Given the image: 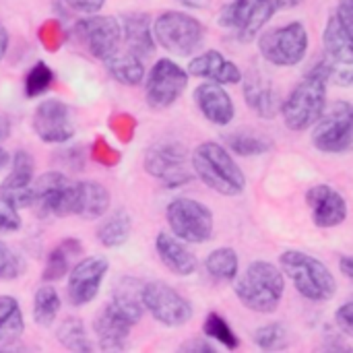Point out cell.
Here are the masks:
<instances>
[{
	"instance_id": "obj_41",
	"label": "cell",
	"mask_w": 353,
	"mask_h": 353,
	"mask_svg": "<svg viewBox=\"0 0 353 353\" xmlns=\"http://www.w3.org/2000/svg\"><path fill=\"white\" fill-rule=\"evenodd\" d=\"M27 265L23 261L21 254H14V252H8L2 261H0V279L2 281H12V279H19L23 273H25Z\"/></svg>"
},
{
	"instance_id": "obj_20",
	"label": "cell",
	"mask_w": 353,
	"mask_h": 353,
	"mask_svg": "<svg viewBox=\"0 0 353 353\" xmlns=\"http://www.w3.org/2000/svg\"><path fill=\"white\" fill-rule=\"evenodd\" d=\"M110 190L93 180L72 182L70 196V215L81 219H97L103 217L110 209Z\"/></svg>"
},
{
	"instance_id": "obj_35",
	"label": "cell",
	"mask_w": 353,
	"mask_h": 353,
	"mask_svg": "<svg viewBox=\"0 0 353 353\" xmlns=\"http://www.w3.org/2000/svg\"><path fill=\"white\" fill-rule=\"evenodd\" d=\"M203 331H205L207 337L215 339L217 343H221V345L228 347V350H236V347L240 345V339L236 337L234 329H232V327L228 325V321H225L221 314H217V312L207 314L205 325H203Z\"/></svg>"
},
{
	"instance_id": "obj_14",
	"label": "cell",
	"mask_w": 353,
	"mask_h": 353,
	"mask_svg": "<svg viewBox=\"0 0 353 353\" xmlns=\"http://www.w3.org/2000/svg\"><path fill=\"white\" fill-rule=\"evenodd\" d=\"M72 182L60 172H48L33 180L29 188V207L41 217H66L70 215Z\"/></svg>"
},
{
	"instance_id": "obj_2",
	"label": "cell",
	"mask_w": 353,
	"mask_h": 353,
	"mask_svg": "<svg viewBox=\"0 0 353 353\" xmlns=\"http://www.w3.org/2000/svg\"><path fill=\"white\" fill-rule=\"evenodd\" d=\"M333 72L335 66L327 60H321L296 85V89L281 105L283 122L290 130L302 132L319 122V118L325 112L327 83L331 81Z\"/></svg>"
},
{
	"instance_id": "obj_39",
	"label": "cell",
	"mask_w": 353,
	"mask_h": 353,
	"mask_svg": "<svg viewBox=\"0 0 353 353\" xmlns=\"http://www.w3.org/2000/svg\"><path fill=\"white\" fill-rule=\"evenodd\" d=\"M110 130L116 134L120 143H130L137 130V118L130 114H114L110 118Z\"/></svg>"
},
{
	"instance_id": "obj_10",
	"label": "cell",
	"mask_w": 353,
	"mask_h": 353,
	"mask_svg": "<svg viewBox=\"0 0 353 353\" xmlns=\"http://www.w3.org/2000/svg\"><path fill=\"white\" fill-rule=\"evenodd\" d=\"M259 48L267 62L275 66H296L308 52V31L302 23L294 21L265 33L259 39Z\"/></svg>"
},
{
	"instance_id": "obj_32",
	"label": "cell",
	"mask_w": 353,
	"mask_h": 353,
	"mask_svg": "<svg viewBox=\"0 0 353 353\" xmlns=\"http://www.w3.org/2000/svg\"><path fill=\"white\" fill-rule=\"evenodd\" d=\"M56 339L58 343L68 350V352H93V343L89 341V335L85 331V325L83 321L79 319H66L58 331H56Z\"/></svg>"
},
{
	"instance_id": "obj_28",
	"label": "cell",
	"mask_w": 353,
	"mask_h": 353,
	"mask_svg": "<svg viewBox=\"0 0 353 353\" xmlns=\"http://www.w3.org/2000/svg\"><path fill=\"white\" fill-rule=\"evenodd\" d=\"M79 252H81V242H79V240L68 238V240L60 242V244L48 254V261H46L41 279H43L46 283H56V281L64 279L66 273L70 271V261H72V256H77Z\"/></svg>"
},
{
	"instance_id": "obj_51",
	"label": "cell",
	"mask_w": 353,
	"mask_h": 353,
	"mask_svg": "<svg viewBox=\"0 0 353 353\" xmlns=\"http://www.w3.org/2000/svg\"><path fill=\"white\" fill-rule=\"evenodd\" d=\"M178 2L188 8H207L211 4V0H178Z\"/></svg>"
},
{
	"instance_id": "obj_31",
	"label": "cell",
	"mask_w": 353,
	"mask_h": 353,
	"mask_svg": "<svg viewBox=\"0 0 353 353\" xmlns=\"http://www.w3.org/2000/svg\"><path fill=\"white\" fill-rule=\"evenodd\" d=\"M60 296L58 292L46 283L41 285L37 292H35V298H33V321L35 325L43 327V329H50L60 312Z\"/></svg>"
},
{
	"instance_id": "obj_29",
	"label": "cell",
	"mask_w": 353,
	"mask_h": 353,
	"mask_svg": "<svg viewBox=\"0 0 353 353\" xmlns=\"http://www.w3.org/2000/svg\"><path fill=\"white\" fill-rule=\"evenodd\" d=\"M130 234H132V217L128 215V211L120 209L99 225L97 240L105 248H118L128 242Z\"/></svg>"
},
{
	"instance_id": "obj_9",
	"label": "cell",
	"mask_w": 353,
	"mask_h": 353,
	"mask_svg": "<svg viewBox=\"0 0 353 353\" xmlns=\"http://www.w3.org/2000/svg\"><path fill=\"white\" fill-rule=\"evenodd\" d=\"M279 6V0H232L221 8L219 25L234 31L240 41H250Z\"/></svg>"
},
{
	"instance_id": "obj_8",
	"label": "cell",
	"mask_w": 353,
	"mask_h": 353,
	"mask_svg": "<svg viewBox=\"0 0 353 353\" xmlns=\"http://www.w3.org/2000/svg\"><path fill=\"white\" fill-rule=\"evenodd\" d=\"M186 147L178 141H159L145 153V172L163 182L168 188L188 184L194 174L188 170Z\"/></svg>"
},
{
	"instance_id": "obj_6",
	"label": "cell",
	"mask_w": 353,
	"mask_h": 353,
	"mask_svg": "<svg viewBox=\"0 0 353 353\" xmlns=\"http://www.w3.org/2000/svg\"><path fill=\"white\" fill-rule=\"evenodd\" d=\"M153 35L155 43H159L165 52L174 56H190L203 46L205 27L199 19L186 12L168 10L155 19Z\"/></svg>"
},
{
	"instance_id": "obj_1",
	"label": "cell",
	"mask_w": 353,
	"mask_h": 353,
	"mask_svg": "<svg viewBox=\"0 0 353 353\" xmlns=\"http://www.w3.org/2000/svg\"><path fill=\"white\" fill-rule=\"evenodd\" d=\"M141 288L143 283L132 277H122L114 285L112 300L93 323V331L103 352H124L130 329L141 321L145 310L141 302Z\"/></svg>"
},
{
	"instance_id": "obj_38",
	"label": "cell",
	"mask_w": 353,
	"mask_h": 353,
	"mask_svg": "<svg viewBox=\"0 0 353 353\" xmlns=\"http://www.w3.org/2000/svg\"><path fill=\"white\" fill-rule=\"evenodd\" d=\"M283 341H285V329H283V325H279V323L265 325V327H261V329L254 333V343H256L261 350H265V352L281 347Z\"/></svg>"
},
{
	"instance_id": "obj_34",
	"label": "cell",
	"mask_w": 353,
	"mask_h": 353,
	"mask_svg": "<svg viewBox=\"0 0 353 353\" xmlns=\"http://www.w3.org/2000/svg\"><path fill=\"white\" fill-rule=\"evenodd\" d=\"M228 147L242 155V157H254V155H263L267 151H271L273 143L261 134H250V132H232L228 139Z\"/></svg>"
},
{
	"instance_id": "obj_4",
	"label": "cell",
	"mask_w": 353,
	"mask_h": 353,
	"mask_svg": "<svg viewBox=\"0 0 353 353\" xmlns=\"http://www.w3.org/2000/svg\"><path fill=\"white\" fill-rule=\"evenodd\" d=\"M196 178L223 196H238L246 188V176L228 149L217 143H203L190 157Z\"/></svg>"
},
{
	"instance_id": "obj_50",
	"label": "cell",
	"mask_w": 353,
	"mask_h": 353,
	"mask_svg": "<svg viewBox=\"0 0 353 353\" xmlns=\"http://www.w3.org/2000/svg\"><path fill=\"white\" fill-rule=\"evenodd\" d=\"M8 134H10V120L0 114V141L8 139Z\"/></svg>"
},
{
	"instance_id": "obj_36",
	"label": "cell",
	"mask_w": 353,
	"mask_h": 353,
	"mask_svg": "<svg viewBox=\"0 0 353 353\" xmlns=\"http://www.w3.org/2000/svg\"><path fill=\"white\" fill-rule=\"evenodd\" d=\"M54 83V72L52 68L43 62V60H37L27 77H25V95L27 97H37V95H43Z\"/></svg>"
},
{
	"instance_id": "obj_42",
	"label": "cell",
	"mask_w": 353,
	"mask_h": 353,
	"mask_svg": "<svg viewBox=\"0 0 353 353\" xmlns=\"http://www.w3.org/2000/svg\"><path fill=\"white\" fill-rule=\"evenodd\" d=\"M21 228L19 209H14L8 201L0 199V234H12Z\"/></svg>"
},
{
	"instance_id": "obj_37",
	"label": "cell",
	"mask_w": 353,
	"mask_h": 353,
	"mask_svg": "<svg viewBox=\"0 0 353 353\" xmlns=\"http://www.w3.org/2000/svg\"><path fill=\"white\" fill-rule=\"evenodd\" d=\"M39 43L48 50V52H58L64 41H66V31L62 27V23L58 19H48L41 23L39 31H37Z\"/></svg>"
},
{
	"instance_id": "obj_25",
	"label": "cell",
	"mask_w": 353,
	"mask_h": 353,
	"mask_svg": "<svg viewBox=\"0 0 353 353\" xmlns=\"http://www.w3.org/2000/svg\"><path fill=\"white\" fill-rule=\"evenodd\" d=\"M105 62L108 72L112 74V79H116L118 83L126 85V87H137L143 83L145 79V66L143 60L139 56H134L128 50H118L116 54H112Z\"/></svg>"
},
{
	"instance_id": "obj_15",
	"label": "cell",
	"mask_w": 353,
	"mask_h": 353,
	"mask_svg": "<svg viewBox=\"0 0 353 353\" xmlns=\"http://www.w3.org/2000/svg\"><path fill=\"white\" fill-rule=\"evenodd\" d=\"M74 35L87 48V52L97 60H108L120 50L122 25L108 14H91L79 19L74 25Z\"/></svg>"
},
{
	"instance_id": "obj_21",
	"label": "cell",
	"mask_w": 353,
	"mask_h": 353,
	"mask_svg": "<svg viewBox=\"0 0 353 353\" xmlns=\"http://www.w3.org/2000/svg\"><path fill=\"white\" fill-rule=\"evenodd\" d=\"M194 101H196L201 114L217 126L230 124L236 114L230 93L219 83H213V81L203 83L194 89Z\"/></svg>"
},
{
	"instance_id": "obj_49",
	"label": "cell",
	"mask_w": 353,
	"mask_h": 353,
	"mask_svg": "<svg viewBox=\"0 0 353 353\" xmlns=\"http://www.w3.org/2000/svg\"><path fill=\"white\" fill-rule=\"evenodd\" d=\"M6 50H8V31H6V27L2 25V21H0V60L4 58Z\"/></svg>"
},
{
	"instance_id": "obj_23",
	"label": "cell",
	"mask_w": 353,
	"mask_h": 353,
	"mask_svg": "<svg viewBox=\"0 0 353 353\" xmlns=\"http://www.w3.org/2000/svg\"><path fill=\"white\" fill-rule=\"evenodd\" d=\"M155 250H157V256L159 261L168 267V271H172L174 275H180V277H188L196 271L199 263H196V256L172 234H157L155 238Z\"/></svg>"
},
{
	"instance_id": "obj_19",
	"label": "cell",
	"mask_w": 353,
	"mask_h": 353,
	"mask_svg": "<svg viewBox=\"0 0 353 353\" xmlns=\"http://www.w3.org/2000/svg\"><path fill=\"white\" fill-rule=\"evenodd\" d=\"M35 161L27 151H17L4 182L0 184V199L8 201L14 209H29V188L33 184Z\"/></svg>"
},
{
	"instance_id": "obj_22",
	"label": "cell",
	"mask_w": 353,
	"mask_h": 353,
	"mask_svg": "<svg viewBox=\"0 0 353 353\" xmlns=\"http://www.w3.org/2000/svg\"><path fill=\"white\" fill-rule=\"evenodd\" d=\"M188 72L219 85H236L242 81L240 68L217 50H207L201 56L192 58L188 64Z\"/></svg>"
},
{
	"instance_id": "obj_45",
	"label": "cell",
	"mask_w": 353,
	"mask_h": 353,
	"mask_svg": "<svg viewBox=\"0 0 353 353\" xmlns=\"http://www.w3.org/2000/svg\"><path fill=\"white\" fill-rule=\"evenodd\" d=\"M335 14H337L339 23L345 27V31L353 37V0H339Z\"/></svg>"
},
{
	"instance_id": "obj_33",
	"label": "cell",
	"mask_w": 353,
	"mask_h": 353,
	"mask_svg": "<svg viewBox=\"0 0 353 353\" xmlns=\"http://www.w3.org/2000/svg\"><path fill=\"white\" fill-rule=\"evenodd\" d=\"M205 267L215 281H234L238 277V254L232 248H217L207 256Z\"/></svg>"
},
{
	"instance_id": "obj_44",
	"label": "cell",
	"mask_w": 353,
	"mask_h": 353,
	"mask_svg": "<svg viewBox=\"0 0 353 353\" xmlns=\"http://www.w3.org/2000/svg\"><path fill=\"white\" fill-rule=\"evenodd\" d=\"M64 2L81 14H95L105 4V0H64Z\"/></svg>"
},
{
	"instance_id": "obj_48",
	"label": "cell",
	"mask_w": 353,
	"mask_h": 353,
	"mask_svg": "<svg viewBox=\"0 0 353 353\" xmlns=\"http://www.w3.org/2000/svg\"><path fill=\"white\" fill-rule=\"evenodd\" d=\"M331 79H335V81H337L339 85H343V87H350V85H353V70H341L339 74L333 72Z\"/></svg>"
},
{
	"instance_id": "obj_26",
	"label": "cell",
	"mask_w": 353,
	"mask_h": 353,
	"mask_svg": "<svg viewBox=\"0 0 353 353\" xmlns=\"http://www.w3.org/2000/svg\"><path fill=\"white\" fill-rule=\"evenodd\" d=\"M325 50L329 58L337 64H353V37L339 23L337 14H331L325 27Z\"/></svg>"
},
{
	"instance_id": "obj_16",
	"label": "cell",
	"mask_w": 353,
	"mask_h": 353,
	"mask_svg": "<svg viewBox=\"0 0 353 353\" xmlns=\"http://www.w3.org/2000/svg\"><path fill=\"white\" fill-rule=\"evenodd\" d=\"M31 126L35 134L39 137V141L48 145L66 143L74 134V122H72L70 110L60 99H43L33 112Z\"/></svg>"
},
{
	"instance_id": "obj_40",
	"label": "cell",
	"mask_w": 353,
	"mask_h": 353,
	"mask_svg": "<svg viewBox=\"0 0 353 353\" xmlns=\"http://www.w3.org/2000/svg\"><path fill=\"white\" fill-rule=\"evenodd\" d=\"M91 157L99 163V165H103V168H114V165H118L120 163V159H122V155H120V151H116L105 139H95V143H93V147H91Z\"/></svg>"
},
{
	"instance_id": "obj_52",
	"label": "cell",
	"mask_w": 353,
	"mask_h": 353,
	"mask_svg": "<svg viewBox=\"0 0 353 353\" xmlns=\"http://www.w3.org/2000/svg\"><path fill=\"white\" fill-rule=\"evenodd\" d=\"M8 161H10L8 153L0 147V170H2V168H6V165H8Z\"/></svg>"
},
{
	"instance_id": "obj_12",
	"label": "cell",
	"mask_w": 353,
	"mask_h": 353,
	"mask_svg": "<svg viewBox=\"0 0 353 353\" xmlns=\"http://www.w3.org/2000/svg\"><path fill=\"white\" fill-rule=\"evenodd\" d=\"M143 308L165 327H182L192 319L190 302L163 281H149L141 288Z\"/></svg>"
},
{
	"instance_id": "obj_30",
	"label": "cell",
	"mask_w": 353,
	"mask_h": 353,
	"mask_svg": "<svg viewBox=\"0 0 353 353\" xmlns=\"http://www.w3.org/2000/svg\"><path fill=\"white\" fill-rule=\"evenodd\" d=\"M25 331L19 302L12 296H0V345L17 341Z\"/></svg>"
},
{
	"instance_id": "obj_5",
	"label": "cell",
	"mask_w": 353,
	"mask_h": 353,
	"mask_svg": "<svg viewBox=\"0 0 353 353\" xmlns=\"http://www.w3.org/2000/svg\"><path fill=\"white\" fill-rule=\"evenodd\" d=\"M279 265L302 298L316 304L333 300L337 281L323 261L302 250H285L279 256Z\"/></svg>"
},
{
	"instance_id": "obj_53",
	"label": "cell",
	"mask_w": 353,
	"mask_h": 353,
	"mask_svg": "<svg viewBox=\"0 0 353 353\" xmlns=\"http://www.w3.org/2000/svg\"><path fill=\"white\" fill-rule=\"evenodd\" d=\"M8 252H10V250H8V248H6V246H4V244L0 242V261H2V259H4V256L8 254Z\"/></svg>"
},
{
	"instance_id": "obj_24",
	"label": "cell",
	"mask_w": 353,
	"mask_h": 353,
	"mask_svg": "<svg viewBox=\"0 0 353 353\" xmlns=\"http://www.w3.org/2000/svg\"><path fill=\"white\" fill-rule=\"evenodd\" d=\"M122 41L126 50L139 56L141 60L155 52V35H153L151 19L147 12H132L124 17Z\"/></svg>"
},
{
	"instance_id": "obj_46",
	"label": "cell",
	"mask_w": 353,
	"mask_h": 353,
	"mask_svg": "<svg viewBox=\"0 0 353 353\" xmlns=\"http://www.w3.org/2000/svg\"><path fill=\"white\" fill-rule=\"evenodd\" d=\"M180 352H194V353H213V345L211 343H207V341H203V339H190V341H186V343H182V347H180Z\"/></svg>"
},
{
	"instance_id": "obj_18",
	"label": "cell",
	"mask_w": 353,
	"mask_h": 353,
	"mask_svg": "<svg viewBox=\"0 0 353 353\" xmlns=\"http://www.w3.org/2000/svg\"><path fill=\"white\" fill-rule=\"evenodd\" d=\"M306 203L312 213V221L321 230L337 228L347 219V203L329 184H316L306 192Z\"/></svg>"
},
{
	"instance_id": "obj_3",
	"label": "cell",
	"mask_w": 353,
	"mask_h": 353,
	"mask_svg": "<svg viewBox=\"0 0 353 353\" xmlns=\"http://www.w3.org/2000/svg\"><path fill=\"white\" fill-rule=\"evenodd\" d=\"M234 281V292L248 310L273 314L279 308L285 292V279L275 265L267 261H254Z\"/></svg>"
},
{
	"instance_id": "obj_27",
	"label": "cell",
	"mask_w": 353,
	"mask_h": 353,
	"mask_svg": "<svg viewBox=\"0 0 353 353\" xmlns=\"http://www.w3.org/2000/svg\"><path fill=\"white\" fill-rule=\"evenodd\" d=\"M244 97L246 103L261 116V118H273L279 110L277 103V93L273 91L271 83L261 79V77H252L246 81L244 85Z\"/></svg>"
},
{
	"instance_id": "obj_7",
	"label": "cell",
	"mask_w": 353,
	"mask_h": 353,
	"mask_svg": "<svg viewBox=\"0 0 353 353\" xmlns=\"http://www.w3.org/2000/svg\"><path fill=\"white\" fill-rule=\"evenodd\" d=\"M172 234L188 244H203L213 238V213L194 199H174L165 211Z\"/></svg>"
},
{
	"instance_id": "obj_13",
	"label": "cell",
	"mask_w": 353,
	"mask_h": 353,
	"mask_svg": "<svg viewBox=\"0 0 353 353\" xmlns=\"http://www.w3.org/2000/svg\"><path fill=\"white\" fill-rule=\"evenodd\" d=\"M188 85V72L170 58H161L153 64L147 77L145 95L147 103L155 110L174 105Z\"/></svg>"
},
{
	"instance_id": "obj_11",
	"label": "cell",
	"mask_w": 353,
	"mask_h": 353,
	"mask_svg": "<svg viewBox=\"0 0 353 353\" xmlns=\"http://www.w3.org/2000/svg\"><path fill=\"white\" fill-rule=\"evenodd\" d=\"M312 143L323 153H345L353 145V103L337 101L319 118Z\"/></svg>"
},
{
	"instance_id": "obj_47",
	"label": "cell",
	"mask_w": 353,
	"mask_h": 353,
	"mask_svg": "<svg viewBox=\"0 0 353 353\" xmlns=\"http://www.w3.org/2000/svg\"><path fill=\"white\" fill-rule=\"evenodd\" d=\"M339 269H341V273H343L347 279H352L353 281V256H341Z\"/></svg>"
},
{
	"instance_id": "obj_17",
	"label": "cell",
	"mask_w": 353,
	"mask_h": 353,
	"mask_svg": "<svg viewBox=\"0 0 353 353\" xmlns=\"http://www.w3.org/2000/svg\"><path fill=\"white\" fill-rule=\"evenodd\" d=\"M108 261L103 256H89L72 267L68 275L66 296L72 306H87L99 294L103 277L108 273Z\"/></svg>"
},
{
	"instance_id": "obj_43",
	"label": "cell",
	"mask_w": 353,
	"mask_h": 353,
	"mask_svg": "<svg viewBox=\"0 0 353 353\" xmlns=\"http://www.w3.org/2000/svg\"><path fill=\"white\" fill-rule=\"evenodd\" d=\"M335 321H337L339 329H341L345 335L353 337V302L343 304V306L337 310V314H335Z\"/></svg>"
}]
</instances>
